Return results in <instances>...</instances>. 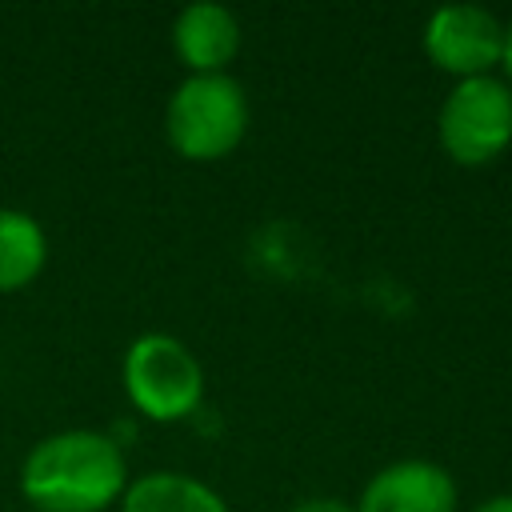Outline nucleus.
Masks as SVG:
<instances>
[{"mask_svg":"<svg viewBox=\"0 0 512 512\" xmlns=\"http://www.w3.org/2000/svg\"><path fill=\"white\" fill-rule=\"evenodd\" d=\"M52 244L44 224L24 208H0V296H12L40 280Z\"/></svg>","mask_w":512,"mask_h":512,"instance_id":"nucleus-9","label":"nucleus"},{"mask_svg":"<svg viewBox=\"0 0 512 512\" xmlns=\"http://www.w3.org/2000/svg\"><path fill=\"white\" fill-rule=\"evenodd\" d=\"M164 140L180 160L212 164L232 156L252 124V104L232 72L188 76L164 100Z\"/></svg>","mask_w":512,"mask_h":512,"instance_id":"nucleus-2","label":"nucleus"},{"mask_svg":"<svg viewBox=\"0 0 512 512\" xmlns=\"http://www.w3.org/2000/svg\"><path fill=\"white\" fill-rule=\"evenodd\" d=\"M468 512H512V492H496V496H484L480 504H472Z\"/></svg>","mask_w":512,"mask_h":512,"instance_id":"nucleus-11","label":"nucleus"},{"mask_svg":"<svg viewBox=\"0 0 512 512\" xmlns=\"http://www.w3.org/2000/svg\"><path fill=\"white\" fill-rule=\"evenodd\" d=\"M352 504L356 512H460V484L428 456H400L376 468Z\"/></svg>","mask_w":512,"mask_h":512,"instance_id":"nucleus-6","label":"nucleus"},{"mask_svg":"<svg viewBox=\"0 0 512 512\" xmlns=\"http://www.w3.org/2000/svg\"><path fill=\"white\" fill-rule=\"evenodd\" d=\"M120 384L128 404L152 424L188 420L204 404V364L172 332H140L120 356Z\"/></svg>","mask_w":512,"mask_h":512,"instance_id":"nucleus-3","label":"nucleus"},{"mask_svg":"<svg viewBox=\"0 0 512 512\" xmlns=\"http://www.w3.org/2000/svg\"><path fill=\"white\" fill-rule=\"evenodd\" d=\"M508 20L484 4H440L420 28L424 56L452 80L492 76L504 60Z\"/></svg>","mask_w":512,"mask_h":512,"instance_id":"nucleus-5","label":"nucleus"},{"mask_svg":"<svg viewBox=\"0 0 512 512\" xmlns=\"http://www.w3.org/2000/svg\"><path fill=\"white\" fill-rule=\"evenodd\" d=\"M500 76L512 84V20H508V32H504V60H500Z\"/></svg>","mask_w":512,"mask_h":512,"instance_id":"nucleus-12","label":"nucleus"},{"mask_svg":"<svg viewBox=\"0 0 512 512\" xmlns=\"http://www.w3.org/2000/svg\"><path fill=\"white\" fill-rule=\"evenodd\" d=\"M120 512H232L228 500L200 476L180 468H148L128 480Z\"/></svg>","mask_w":512,"mask_h":512,"instance_id":"nucleus-8","label":"nucleus"},{"mask_svg":"<svg viewBox=\"0 0 512 512\" xmlns=\"http://www.w3.org/2000/svg\"><path fill=\"white\" fill-rule=\"evenodd\" d=\"M168 40H172L176 60L188 68V76H208V72L232 68V60L240 56V44H244V28L228 4L192 0L172 16Z\"/></svg>","mask_w":512,"mask_h":512,"instance_id":"nucleus-7","label":"nucleus"},{"mask_svg":"<svg viewBox=\"0 0 512 512\" xmlns=\"http://www.w3.org/2000/svg\"><path fill=\"white\" fill-rule=\"evenodd\" d=\"M128 456L104 428H56L28 444L16 484L36 512H108L128 488Z\"/></svg>","mask_w":512,"mask_h":512,"instance_id":"nucleus-1","label":"nucleus"},{"mask_svg":"<svg viewBox=\"0 0 512 512\" xmlns=\"http://www.w3.org/2000/svg\"><path fill=\"white\" fill-rule=\"evenodd\" d=\"M288 512H356V504L352 500H340V496H304Z\"/></svg>","mask_w":512,"mask_h":512,"instance_id":"nucleus-10","label":"nucleus"},{"mask_svg":"<svg viewBox=\"0 0 512 512\" xmlns=\"http://www.w3.org/2000/svg\"><path fill=\"white\" fill-rule=\"evenodd\" d=\"M436 140L460 168H488L512 148V84L492 76L452 80L436 108Z\"/></svg>","mask_w":512,"mask_h":512,"instance_id":"nucleus-4","label":"nucleus"}]
</instances>
